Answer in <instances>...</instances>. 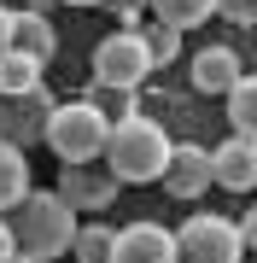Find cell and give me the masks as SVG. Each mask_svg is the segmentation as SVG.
Listing matches in <instances>:
<instances>
[{
	"label": "cell",
	"instance_id": "1",
	"mask_svg": "<svg viewBox=\"0 0 257 263\" xmlns=\"http://www.w3.org/2000/svg\"><path fill=\"white\" fill-rule=\"evenodd\" d=\"M82 216L65 205L53 187H29L18 205L6 211V228H12V257L24 263H53L70 252V234H76Z\"/></svg>",
	"mask_w": 257,
	"mask_h": 263
},
{
	"label": "cell",
	"instance_id": "2",
	"mask_svg": "<svg viewBox=\"0 0 257 263\" xmlns=\"http://www.w3.org/2000/svg\"><path fill=\"white\" fill-rule=\"evenodd\" d=\"M164 158H170V135H164L158 117L134 111L123 123L105 129V152H100V170L117 181V187H146V181L164 176Z\"/></svg>",
	"mask_w": 257,
	"mask_h": 263
},
{
	"label": "cell",
	"instance_id": "3",
	"mask_svg": "<svg viewBox=\"0 0 257 263\" xmlns=\"http://www.w3.org/2000/svg\"><path fill=\"white\" fill-rule=\"evenodd\" d=\"M105 123L94 105H82V100H58L53 105V117H47V129H41V146L53 152L58 164H100V152H105Z\"/></svg>",
	"mask_w": 257,
	"mask_h": 263
},
{
	"label": "cell",
	"instance_id": "4",
	"mask_svg": "<svg viewBox=\"0 0 257 263\" xmlns=\"http://www.w3.org/2000/svg\"><path fill=\"white\" fill-rule=\"evenodd\" d=\"M175 234V263H246V240H240L234 216L222 211H193Z\"/></svg>",
	"mask_w": 257,
	"mask_h": 263
},
{
	"label": "cell",
	"instance_id": "5",
	"mask_svg": "<svg viewBox=\"0 0 257 263\" xmlns=\"http://www.w3.org/2000/svg\"><path fill=\"white\" fill-rule=\"evenodd\" d=\"M146 76H152V59H146L141 24H134V29L117 24L111 35L94 47V82H100V88H123V94H141Z\"/></svg>",
	"mask_w": 257,
	"mask_h": 263
},
{
	"label": "cell",
	"instance_id": "6",
	"mask_svg": "<svg viewBox=\"0 0 257 263\" xmlns=\"http://www.w3.org/2000/svg\"><path fill=\"white\" fill-rule=\"evenodd\" d=\"M58 94L53 88H29V94H0V146H41V129H47Z\"/></svg>",
	"mask_w": 257,
	"mask_h": 263
},
{
	"label": "cell",
	"instance_id": "7",
	"mask_svg": "<svg viewBox=\"0 0 257 263\" xmlns=\"http://www.w3.org/2000/svg\"><path fill=\"white\" fill-rule=\"evenodd\" d=\"M53 193L65 199L76 216H100V211H111V205H117V181L105 176L100 164H58Z\"/></svg>",
	"mask_w": 257,
	"mask_h": 263
},
{
	"label": "cell",
	"instance_id": "8",
	"mask_svg": "<svg viewBox=\"0 0 257 263\" xmlns=\"http://www.w3.org/2000/svg\"><path fill=\"white\" fill-rule=\"evenodd\" d=\"M105 263H175V234L152 216H141V222L129 228H111V257Z\"/></svg>",
	"mask_w": 257,
	"mask_h": 263
},
{
	"label": "cell",
	"instance_id": "9",
	"mask_svg": "<svg viewBox=\"0 0 257 263\" xmlns=\"http://www.w3.org/2000/svg\"><path fill=\"white\" fill-rule=\"evenodd\" d=\"M164 193L170 199H199L210 193V146H193V141H170V158H164Z\"/></svg>",
	"mask_w": 257,
	"mask_h": 263
},
{
	"label": "cell",
	"instance_id": "10",
	"mask_svg": "<svg viewBox=\"0 0 257 263\" xmlns=\"http://www.w3.org/2000/svg\"><path fill=\"white\" fill-rule=\"evenodd\" d=\"M210 187H222V193L257 187V141L251 135H228L222 146H210Z\"/></svg>",
	"mask_w": 257,
	"mask_h": 263
},
{
	"label": "cell",
	"instance_id": "11",
	"mask_svg": "<svg viewBox=\"0 0 257 263\" xmlns=\"http://www.w3.org/2000/svg\"><path fill=\"white\" fill-rule=\"evenodd\" d=\"M6 53H24V59H35L41 70L53 65V53H58V29L47 12H24V6H12L6 12Z\"/></svg>",
	"mask_w": 257,
	"mask_h": 263
},
{
	"label": "cell",
	"instance_id": "12",
	"mask_svg": "<svg viewBox=\"0 0 257 263\" xmlns=\"http://www.w3.org/2000/svg\"><path fill=\"white\" fill-rule=\"evenodd\" d=\"M240 76H246V65H240V47H228V41H210V47L193 53V88L210 100H222Z\"/></svg>",
	"mask_w": 257,
	"mask_h": 263
},
{
	"label": "cell",
	"instance_id": "13",
	"mask_svg": "<svg viewBox=\"0 0 257 263\" xmlns=\"http://www.w3.org/2000/svg\"><path fill=\"white\" fill-rule=\"evenodd\" d=\"M146 18L175 29V35H187V29H199L216 18V0H146Z\"/></svg>",
	"mask_w": 257,
	"mask_h": 263
},
{
	"label": "cell",
	"instance_id": "14",
	"mask_svg": "<svg viewBox=\"0 0 257 263\" xmlns=\"http://www.w3.org/2000/svg\"><path fill=\"white\" fill-rule=\"evenodd\" d=\"M29 187H35V176H29V152H18V146H0V216L18 205Z\"/></svg>",
	"mask_w": 257,
	"mask_h": 263
},
{
	"label": "cell",
	"instance_id": "15",
	"mask_svg": "<svg viewBox=\"0 0 257 263\" xmlns=\"http://www.w3.org/2000/svg\"><path fill=\"white\" fill-rule=\"evenodd\" d=\"M222 100H228V129H234V135H251V141H257V76L246 70V76H240V82H234Z\"/></svg>",
	"mask_w": 257,
	"mask_h": 263
},
{
	"label": "cell",
	"instance_id": "16",
	"mask_svg": "<svg viewBox=\"0 0 257 263\" xmlns=\"http://www.w3.org/2000/svg\"><path fill=\"white\" fill-rule=\"evenodd\" d=\"M76 100H82V105H94L105 123H123V117H134V111H141V94H123V88H100V82H88Z\"/></svg>",
	"mask_w": 257,
	"mask_h": 263
},
{
	"label": "cell",
	"instance_id": "17",
	"mask_svg": "<svg viewBox=\"0 0 257 263\" xmlns=\"http://www.w3.org/2000/svg\"><path fill=\"white\" fill-rule=\"evenodd\" d=\"M65 257H76V263H105V257H111V228H105L100 216L76 222V234H70V252H65Z\"/></svg>",
	"mask_w": 257,
	"mask_h": 263
},
{
	"label": "cell",
	"instance_id": "18",
	"mask_svg": "<svg viewBox=\"0 0 257 263\" xmlns=\"http://www.w3.org/2000/svg\"><path fill=\"white\" fill-rule=\"evenodd\" d=\"M29 88H47V70L24 53H0V94H29Z\"/></svg>",
	"mask_w": 257,
	"mask_h": 263
},
{
	"label": "cell",
	"instance_id": "19",
	"mask_svg": "<svg viewBox=\"0 0 257 263\" xmlns=\"http://www.w3.org/2000/svg\"><path fill=\"white\" fill-rule=\"evenodd\" d=\"M141 41H146L152 70H164V65H175V59H181V35H175V29H164V24H141Z\"/></svg>",
	"mask_w": 257,
	"mask_h": 263
},
{
	"label": "cell",
	"instance_id": "20",
	"mask_svg": "<svg viewBox=\"0 0 257 263\" xmlns=\"http://www.w3.org/2000/svg\"><path fill=\"white\" fill-rule=\"evenodd\" d=\"M216 18H228L234 29H251L257 24V0H216Z\"/></svg>",
	"mask_w": 257,
	"mask_h": 263
},
{
	"label": "cell",
	"instance_id": "21",
	"mask_svg": "<svg viewBox=\"0 0 257 263\" xmlns=\"http://www.w3.org/2000/svg\"><path fill=\"white\" fill-rule=\"evenodd\" d=\"M105 6L117 12V24H123V29H134V24L146 18V0H105Z\"/></svg>",
	"mask_w": 257,
	"mask_h": 263
},
{
	"label": "cell",
	"instance_id": "22",
	"mask_svg": "<svg viewBox=\"0 0 257 263\" xmlns=\"http://www.w3.org/2000/svg\"><path fill=\"white\" fill-rule=\"evenodd\" d=\"M0 263H12V228H6V216H0Z\"/></svg>",
	"mask_w": 257,
	"mask_h": 263
},
{
	"label": "cell",
	"instance_id": "23",
	"mask_svg": "<svg viewBox=\"0 0 257 263\" xmlns=\"http://www.w3.org/2000/svg\"><path fill=\"white\" fill-rule=\"evenodd\" d=\"M6 12H12V6L0 0V53H6Z\"/></svg>",
	"mask_w": 257,
	"mask_h": 263
},
{
	"label": "cell",
	"instance_id": "24",
	"mask_svg": "<svg viewBox=\"0 0 257 263\" xmlns=\"http://www.w3.org/2000/svg\"><path fill=\"white\" fill-rule=\"evenodd\" d=\"M58 6H105V0H58Z\"/></svg>",
	"mask_w": 257,
	"mask_h": 263
},
{
	"label": "cell",
	"instance_id": "25",
	"mask_svg": "<svg viewBox=\"0 0 257 263\" xmlns=\"http://www.w3.org/2000/svg\"><path fill=\"white\" fill-rule=\"evenodd\" d=\"M47 6H53V0H29V6H24V12H47Z\"/></svg>",
	"mask_w": 257,
	"mask_h": 263
},
{
	"label": "cell",
	"instance_id": "26",
	"mask_svg": "<svg viewBox=\"0 0 257 263\" xmlns=\"http://www.w3.org/2000/svg\"><path fill=\"white\" fill-rule=\"evenodd\" d=\"M12 263H24V257H12Z\"/></svg>",
	"mask_w": 257,
	"mask_h": 263
}]
</instances>
